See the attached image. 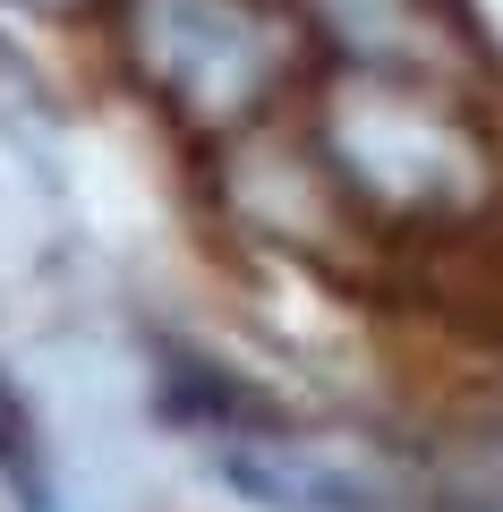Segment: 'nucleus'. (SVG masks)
<instances>
[{
	"mask_svg": "<svg viewBox=\"0 0 503 512\" xmlns=\"http://www.w3.org/2000/svg\"><path fill=\"white\" fill-rule=\"evenodd\" d=\"M145 43L197 103H239L265 69V26L239 0H145Z\"/></svg>",
	"mask_w": 503,
	"mask_h": 512,
	"instance_id": "nucleus-1",
	"label": "nucleus"
}]
</instances>
